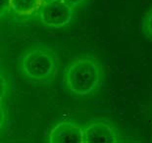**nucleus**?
<instances>
[{"label": "nucleus", "mask_w": 152, "mask_h": 143, "mask_svg": "<svg viewBox=\"0 0 152 143\" xmlns=\"http://www.w3.org/2000/svg\"><path fill=\"white\" fill-rule=\"evenodd\" d=\"M104 80V69L97 58L83 56L76 58L64 72V87L70 94L85 97L98 91Z\"/></svg>", "instance_id": "f257e3e1"}, {"label": "nucleus", "mask_w": 152, "mask_h": 143, "mask_svg": "<svg viewBox=\"0 0 152 143\" xmlns=\"http://www.w3.org/2000/svg\"><path fill=\"white\" fill-rule=\"evenodd\" d=\"M19 73L34 83H50L58 73L56 53L47 46H34L24 51L18 60Z\"/></svg>", "instance_id": "f03ea898"}, {"label": "nucleus", "mask_w": 152, "mask_h": 143, "mask_svg": "<svg viewBox=\"0 0 152 143\" xmlns=\"http://www.w3.org/2000/svg\"><path fill=\"white\" fill-rule=\"evenodd\" d=\"M73 7L65 0H57L50 3H43L38 11L40 21L46 27L60 28L72 21Z\"/></svg>", "instance_id": "7ed1b4c3"}, {"label": "nucleus", "mask_w": 152, "mask_h": 143, "mask_svg": "<svg viewBox=\"0 0 152 143\" xmlns=\"http://www.w3.org/2000/svg\"><path fill=\"white\" fill-rule=\"evenodd\" d=\"M120 132L106 120H91L83 128V143H119Z\"/></svg>", "instance_id": "20e7f679"}, {"label": "nucleus", "mask_w": 152, "mask_h": 143, "mask_svg": "<svg viewBox=\"0 0 152 143\" xmlns=\"http://www.w3.org/2000/svg\"><path fill=\"white\" fill-rule=\"evenodd\" d=\"M50 143H83V128L72 121H62L55 125L48 135Z\"/></svg>", "instance_id": "39448f33"}, {"label": "nucleus", "mask_w": 152, "mask_h": 143, "mask_svg": "<svg viewBox=\"0 0 152 143\" xmlns=\"http://www.w3.org/2000/svg\"><path fill=\"white\" fill-rule=\"evenodd\" d=\"M42 0H11V10L16 15L26 17L40 10Z\"/></svg>", "instance_id": "423d86ee"}, {"label": "nucleus", "mask_w": 152, "mask_h": 143, "mask_svg": "<svg viewBox=\"0 0 152 143\" xmlns=\"http://www.w3.org/2000/svg\"><path fill=\"white\" fill-rule=\"evenodd\" d=\"M142 32L148 40L152 41V8L145 13L141 23Z\"/></svg>", "instance_id": "0eeeda50"}, {"label": "nucleus", "mask_w": 152, "mask_h": 143, "mask_svg": "<svg viewBox=\"0 0 152 143\" xmlns=\"http://www.w3.org/2000/svg\"><path fill=\"white\" fill-rule=\"evenodd\" d=\"M0 1H1L0 13H1V16H4L11 10V0H0Z\"/></svg>", "instance_id": "6e6552de"}, {"label": "nucleus", "mask_w": 152, "mask_h": 143, "mask_svg": "<svg viewBox=\"0 0 152 143\" xmlns=\"http://www.w3.org/2000/svg\"><path fill=\"white\" fill-rule=\"evenodd\" d=\"M65 1L69 4L70 6H72L73 8H76L77 6H80L85 0H65Z\"/></svg>", "instance_id": "1a4fd4ad"}, {"label": "nucleus", "mask_w": 152, "mask_h": 143, "mask_svg": "<svg viewBox=\"0 0 152 143\" xmlns=\"http://www.w3.org/2000/svg\"><path fill=\"white\" fill-rule=\"evenodd\" d=\"M43 3H50V2H54V1H57V0H42Z\"/></svg>", "instance_id": "9d476101"}]
</instances>
